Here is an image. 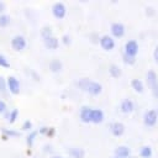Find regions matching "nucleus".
Listing matches in <instances>:
<instances>
[{
  "mask_svg": "<svg viewBox=\"0 0 158 158\" xmlns=\"http://www.w3.org/2000/svg\"><path fill=\"white\" fill-rule=\"evenodd\" d=\"M99 44H100V47L104 51H107V52L111 51V49H114L115 46H116L114 37L110 36V35H104V36L99 37Z\"/></svg>",
  "mask_w": 158,
  "mask_h": 158,
  "instance_id": "obj_1",
  "label": "nucleus"
},
{
  "mask_svg": "<svg viewBox=\"0 0 158 158\" xmlns=\"http://www.w3.org/2000/svg\"><path fill=\"white\" fill-rule=\"evenodd\" d=\"M11 47H12V49H15L17 52H21L27 47V41L23 36L16 35L11 38Z\"/></svg>",
  "mask_w": 158,
  "mask_h": 158,
  "instance_id": "obj_2",
  "label": "nucleus"
},
{
  "mask_svg": "<svg viewBox=\"0 0 158 158\" xmlns=\"http://www.w3.org/2000/svg\"><path fill=\"white\" fill-rule=\"evenodd\" d=\"M157 121H158V112H157V110L151 109V110L146 111V114L143 116V122H144L146 126L152 127V126H154L157 123Z\"/></svg>",
  "mask_w": 158,
  "mask_h": 158,
  "instance_id": "obj_3",
  "label": "nucleus"
},
{
  "mask_svg": "<svg viewBox=\"0 0 158 158\" xmlns=\"http://www.w3.org/2000/svg\"><path fill=\"white\" fill-rule=\"evenodd\" d=\"M110 32H111V36L115 37V38H121L125 36V32H126V28H125V25L121 23V22H114L111 23L110 26Z\"/></svg>",
  "mask_w": 158,
  "mask_h": 158,
  "instance_id": "obj_4",
  "label": "nucleus"
},
{
  "mask_svg": "<svg viewBox=\"0 0 158 158\" xmlns=\"http://www.w3.org/2000/svg\"><path fill=\"white\" fill-rule=\"evenodd\" d=\"M6 80H7L9 91H10L11 94L17 95V94L20 93V89H21V85H20L19 79H17L16 77H14V75H9V77L6 78Z\"/></svg>",
  "mask_w": 158,
  "mask_h": 158,
  "instance_id": "obj_5",
  "label": "nucleus"
},
{
  "mask_svg": "<svg viewBox=\"0 0 158 158\" xmlns=\"http://www.w3.org/2000/svg\"><path fill=\"white\" fill-rule=\"evenodd\" d=\"M52 14L57 19H63L67 15V6L63 2L58 1V2L53 4V6H52Z\"/></svg>",
  "mask_w": 158,
  "mask_h": 158,
  "instance_id": "obj_6",
  "label": "nucleus"
},
{
  "mask_svg": "<svg viewBox=\"0 0 158 158\" xmlns=\"http://www.w3.org/2000/svg\"><path fill=\"white\" fill-rule=\"evenodd\" d=\"M138 42L135 41V40H130L125 43V54H128V56H132V57H136L137 53H138Z\"/></svg>",
  "mask_w": 158,
  "mask_h": 158,
  "instance_id": "obj_7",
  "label": "nucleus"
},
{
  "mask_svg": "<svg viewBox=\"0 0 158 158\" xmlns=\"http://www.w3.org/2000/svg\"><path fill=\"white\" fill-rule=\"evenodd\" d=\"M105 118V114L101 109H91L90 112V122L93 123H100Z\"/></svg>",
  "mask_w": 158,
  "mask_h": 158,
  "instance_id": "obj_8",
  "label": "nucleus"
},
{
  "mask_svg": "<svg viewBox=\"0 0 158 158\" xmlns=\"http://www.w3.org/2000/svg\"><path fill=\"white\" fill-rule=\"evenodd\" d=\"M110 132L114 136L120 137V136H122L125 133V125L122 122H118V121L117 122H112V123H110Z\"/></svg>",
  "mask_w": 158,
  "mask_h": 158,
  "instance_id": "obj_9",
  "label": "nucleus"
},
{
  "mask_svg": "<svg viewBox=\"0 0 158 158\" xmlns=\"http://www.w3.org/2000/svg\"><path fill=\"white\" fill-rule=\"evenodd\" d=\"M86 91L90 94V95H99L101 91H102V85L99 83V81H93V80H90V83H89V85H88V88H86Z\"/></svg>",
  "mask_w": 158,
  "mask_h": 158,
  "instance_id": "obj_10",
  "label": "nucleus"
},
{
  "mask_svg": "<svg viewBox=\"0 0 158 158\" xmlns=\"http://www.w3.org/2000/svg\"><path fill=\"white\" fill-rule=\"evenodd\" d=\"M146 81H147V85H148L151 89H152L154 85H157V84H158V75H157L156 70L149 69V70L147 72V75H146Z\"/></svg>",
  "mask_w": 158,
  "mask_h": 158,
  "instance_id": "obj_11",
  "label": "nucleus"
},
{
  "mask_svg": "<svg viewBox=\"0 0 158 158\" xmlns=\"http://www.w3.org/2000/svg\"><path fill=\"white\" fill-rule=\"evenodd\" d=\"M133 109H135V104L130 99H123L121 101V104H120V110L123 114H130V112L133 111Z\"/></svg>",
  "mask_w": 158,
  "mask_h": 158,
  "instance_id": "obj_12",
  "label": "nucleus"
},
{
  "mask_svg": "<svg viewBox=\"0 0 158 158\" xmlns=\"http://www.w3.org/2000/svg\"><path fill=\"white\" fill-rule=\"evenodd\" d=\"M91 109H93V107L86 106V105L80 107L79 117H80V120H81L83 122H85V123H89V122H90V112H91Z\"/></svg>",
  "mask_w": 158,
  "mask_h": 158,
  "instance_id": "obj_13",
  "label": "nucleus"
},
{
  "mask_svg": "<svg viewBox=\"0 0 158 158\" xmlns=\"http://www.w3.org/2000/svg\"><path fill=\"white\" fill-rule=\"evenodd\" d=\"M43 42H44V46L48 49H57L59 47V40L56 36H51V37L43 40Z\"/></svg>",
  "mask_w": 158,
  "mask_h": 158,
  "instance_id": "obj_14",
  "label": "nucleus"
},
{
  "mask_svg": "<svg viewBox=\"0 0 158 158\" xmlns=\"http://www.w3.org/2000/svg\"><path fill=\"white\" fill-rule=\"evenodd\" d=\"M130 153H131V151L127 146H118L115 149V156H117L118 158H128Z\"/></svg>",
  "mask_w": 158,
  "mask_h": 158,
  "instance_id": "obj_15",
  "label": "nucleus"
},
{
  "mask_svg": "<svg viewBox=\"0 0 158 158\" xmlns=\"http://www.w3.org/2000/svg\"><path fill=\"white\" fill-rule=\"evenodd\" d=\"M68 154L72 158H83L85 156V151L80 147H70L68 149Z\"/></svg>",
  "mask_w": 158,
  "mask_h": 158,
  "instance_id": "obj_16",
  "label": "nucleus"
},
{
  "mask_svg": "<svg viewBox=\"0 0 158 158\" xmlns=\"http://www.w3.org/2000/svg\"><path fill=\"white\" fill-rule=\"evenodd\" d=\"M48 67H49L51 72H53V73H59V72L63 69V63H62L60 59H57V58H56V59H52V60L49 62Z\"/></svg>",
  "mask_w": 158,
  "mask_h": 158,
  "instance_id": "obj_17",
  "label": "nucleus"
},
{
  "mask_svg": "<svg viewBox=\"0 0 158 158\" xmlns=\"http://www.w3.org/2000/svg\"><path fill=\"white\" fill-rule=\"evenodd\" d=\"M109 73H110V75L114 77V78H120L121 74H122V70H121V68H120L117 64H110V67H109Z\"/></svg>",
  "mask_w": 158,
  "mask_h": 158,
  "instance_id": "obj_18",
  "label": "nucleus"
},
{
  "mask_svg": "<svg viewBox=\"0 0 158 158\" xmlns=\"http://www.w3.org/2000/svg\"><path fill=\"white\" fill-rule=\"evenodd\" d=\"M131 86H132V89H133L135 91H137V93H143V90H144L143 83H142L139 79H137V78H135V79L131 80Z\"/></svg>",
  "mask_w": 158,
  "mask_h": 158,
  "instance_id": "obj_19",
  "label": "nucleus"
},
{
  "mask_svg": "<svg viewBox=\"0 0 158 158\" xmlns=\"http://www.w3.org/2000/svg\"><path fill=\"white\" fill-rule=\"evenodd\" d=\"M152 153H153V151H152V148H151V146H142L141 148H139V156L142 157V158H149L151 156H152Z\"/></svg>",
  "mask_w": 158,
  "mask_h": 158,
  "instance_id": "obj_20",
  "label": "nucleus"
},
{
  "mask_svg": "<svg viewBox=\"0 0 158 158\" xmlns=\"http://www.w3.org/2000/svg\"><path fill=\"white\" fill-rule=\"evenodd\" d=\"M10 22H11L10 15H7L5 12L0 15V27H7L10 25Z\"/></svg>",
  "mask_w": 158,
  "mask_h": 158,
  "instance_id": "obj_21",
  "label": "nucleus"
},
{
  "mask_svg": "<svg viewBox=\"0 0 158 158\" xmlns=\"http://www.w3.org/2000/svg\"><path fill=\"white\" fill-rule=\"evenodd\" d=\"M1 132H2V135L7 136V137H20V135H21L19 131H15L11 128H5V127L1 128Z\"/></svg>",
  "mask_w": 158,
  "mask_h": 158,
  "instance_id": "obj_22",
  "label": "nucleus"
},
{
  "mask_svg": "<svg viewBox=\"0 0 158 158\" xmlns=\"http://www.w3.org/2000/svg\"><path fill=\"white\" fill-rule=\"evenodd\" d=\"M37 135H38V131H31V132L27 135V137H26V144H27L28 147H32V144H33L35 138L37 137Z\"/></svg>",
  "mask_w": 158,
  "mask_h": 158,
  "instance_id": "obj_23",
  "label": "nucleus"
},
{
  "mask_svg": "<svg viewBox=\"0 0 158 158\" xmlns=\"http://www.w3.org/2000/svg\"><path fill=\"white\" fill-rule=\"evenodd\" d=\"M41 36H42L43 40H46V38L53 36V35H52V28H51L49 26H43V27L41 28Z\"/></svg>",
  "mask_w": 158,
  "mask_h": 158,
  "instance_id": "obj_24",
  "label": "nucleus"
},
{
  "mask_svg": "<svg viewBox=\"0 0 158 158\" xmlns=\"http://www.w3.org/2000/svg\"><path fill=\"white\" fill-rule=\"evenodd\" d=\"M89 83H90V79H89V78H80L79 81H78V86H79L81 90L86 91V88H88Z\"/></svg>",
  "mask_w": 158,
  "mask_h": 158,
  "instance_id": "obj_25",
  "label": "nucleus"
},
{
  "mask_svg": "<svg viewBox=\"0 0 158 158\" xmlns=\"http://www.w3.org/2000/svg\"><path fill=\"white\" fill-rule=\"evenodd\" d=\"M122 60L128 64V65H133L136 63V57H132V56H128V54H122Z\"/></svg>",
  "mask_w": 158,
  "mask_h": 158,
  "instance_id": "obj_26",
  "label": "nucleus"
},
{
  "mask_svg": "<svg viewBox=\"0 0 158 158\" xmlns=\"http://www.w3.org/2000/svg\"><path fill=\"white\" fill-rule=\"evenodd\" d=\"M7 90H9V88H7V80L5 79V77L0 75V91L4 94Z\"/></svg>",
  "mask_w": 158,
  "mask_h": 158,
  "instance_id": "obj_27",
  "label": "nucleus"
},
{
  "mask_svg": "<svg viewBox=\"0 0 158 158\" xmlns=\"http://www.w3.org/2000/svg\"><path fill=\"white\" fill-rule=\"evenodd\" d=\"M19 117V110L17 109H12L10 111V117H9V122L10 123H14Z\"/></svg>",
  "mask_w": 158,
  "mask_h": 158,
  "instance_id": "obj_28",
  "label": "nucleus"
},
{
  "mask_svg": "<svg viewBox=\"0 0 158 158\" xmlns=\"http://www.w3.org/2000/svg\"><path fill=\"white\" fill-rule=\"evenodd\" d=\"M0 67H2V68H10V63H9L7 58L4 54H1V53H0Z\"/></svg>",
  "mask_w": 158,
  "mask_h": 158,
  "instance_id": "obj_29",
  "label": "nucleus"
},
{
  "mask_svg": "<svg viewBox=\"0 0 158 158\" xmlns=\"http://www.w3.org/2000/svg\"><path fill=\"white\" fill-rule=\"evenodd\" d=\"M22 130L31 131V130H32V122H31L30 120H26V121L22 123Z\"/></svg>",
  "mask_w": 158,
  "mask_h": 158,
  "instance_id": "obj_30",
  "label": "nucleus"
},
{
  "mask_svg": "<svg viewBox=\"0 0 158 158\" xmlns=\"http://www.w3.org/2000/svg\"><path fill=\"white\" fill-rule=\"evenodd\" d=\"M7 111V105L4 100H0V114H5Z\"/></svg>",
  "mask_w": 158,
  "mask_h": 158,
  "instance_id": "obj_31",
  "label": "nucleus"
},
{
  "mask_svg": "<svg viewBox=\"0 0 158 158\" xmlns=\"http://www.w3.org/2000/svg\"><path fill=\"white\" fill-rule=\"evenodd\" d=\"M62 41H63V43H64V44H70V42H72V40H70V36H69V35H63Z\"/></svg>",
  "mask_w": 158,
  "mask_h": 158,
  "instance_id": "obj_32",
  "label": "nucleus"
},
{
  "mask_svg": "<svg viewBox=\"0 0 158 158\" xmlns=\"http://www.w3.org/2000/svg\"><path fill=\"white\" fill-rule=\"evenodd\" d=\"M54 135H56V130H54V127H48V131H47L46 136L52 137V136H54Z\"/></svg>",
  "mask_w": 158,
  "mask_h": 158,
  "instance_id": "obj_33",
  "label": "nucleus"
},
{
  "mask_svg": "<svg viewBox=\"0 0 158 158\" xmlns=\"http://www.w3.org/2000/svg\"><path fill=\"white\" fill-rule=\"evenodd\" d=\"M153 58H154L156 63L158 64V44L154 47V51H153Z\"/></svg>",
  "mask_w": 158,
  "mask_h": 158,
  "instance_id": "obj_34",
  "label": "nucleus"
},
{
  "mask_svg": "<svg viewBox=\"0 0 158 158\" xmlns=\"http://www.w3.org/2000/svg\"><path fill=\"white\" fill-rule=\"evenodd\" d=\"M152 94H153V96H154V98H157V99H158V84H157V85H154V86L152 88Z\"/></svg>",
  "mask_w": 158,
  "mask_h": 158,
  "instance_id": "obj_35",
  "label": "nucleus"
},
{
  "mask_svg": "<svg viewBox=\"0 0 158 158\" xmlns=\"http://www.w3.org/2000/svg\"><path fill=\"white\" fill-rule=\"evenodd\" d=\"M47 131H48V127L43 126V127H41V128L38 130V133H43V135H46V133H47Z\"/></svg>",
  "mask_w": 158,
  "mask_h": 158,
  "instance_id": "obj_36",
  "label": "nucleus"
},
{
  "mask_svg": "<svg viewBox=\"0 0 158 158\" xmlns=\"http://www.w3.org/2000/svg\"><path fill=\"white\" fill-rule=\"evenodd\" d=\"M5 7H6L5 2L0 1V15H1V14H4V11H5Z\"/></svg>",
  "mask_w": 158,
  "mask_h": 158,
  "instance_id": "obj_37",
  "label": "nucleus"
},
{
  "mask_svg": "<svg viewBox=\"0 0 158 158\" xmlns=\"http://www.w3.org/2000/svg\"><path fill=\"white\" fill-rule=\"evenodd\" d=\"M52 158H63V157H62V156H53Z\"/></svg>",
  "mask_w": 158,
  "mask_h": 158,
  "instance_id": "obj_38",
  "label": "nucleus"
},
{
  "mask_svg": "<svg viewBox=\"0 0 158 158\" xmlns=\"http://www.w3.org/2000/svg\"><path fill=\"white\" fill-rule=\"evenodd\" d=\"M111 158H118V157H117V156H114V157H111Z\"/></svg>",
  "mask_w": 158,
  "mask_h": 158,
  "instance_id": "obj_39",
  "label": "nucleus"
}]
</instances>
